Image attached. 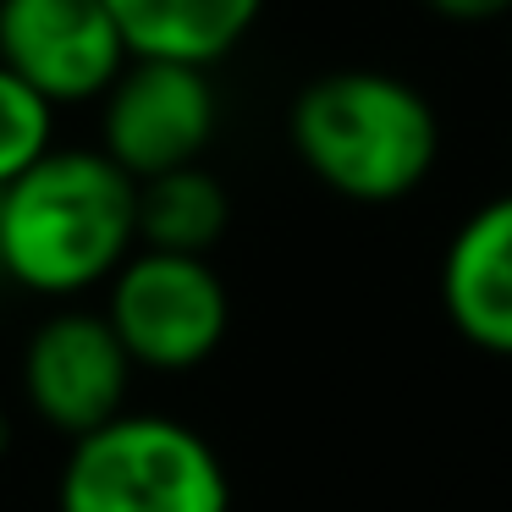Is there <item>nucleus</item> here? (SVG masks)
I'll list each match as a JSON object with an SVG mask.
<instances>
[{"mask_svg":"<svg viewBox=\"0 0 512 512\" xmlns=\"http://www.w3.org/2000/svg\"><path fill=\"white\" fill-rule=\"evenodd\" d=\"M133 358L100 309H56L34 325L23 347V397L34 419L61 430L67 441L127 413Z\"/></svg>","mask_w":512,"mask_h":512,"instance_id":"nucleus-7","label":"nucleus"},{"mask_svg":"<svg viewBox=\"0 0 512 512\" xmlns=\"http://www.w3.org/2000/svg\"><path fill=\"white\" fill-rule=\"evenodd\" d=\"M226 226H232V199H226L221 177H210L204 166L138 182V248L210 259Z\"/></svg>","mask_w":512,"mask_h":512,"instance_id":"nucleus-10","label":"nucleus"},{"mask_svg":"<svg viewBox=\"0 0 512 512\" xmlns=\"http://www.w3.org/2000/svg\"><path fill=\"white\" fill-rule=\"evenodd\" d=\"M105 287L111 298L100 314L133 369H155V375L199 369L204 358L221 353L232 331V292L210 259L133 248V259Z\"/></svg>","mask_w":512,"mask_h":512,"instance_id":"nucleus-4","label":"nucleus"},{"mask_svg":"<svg viewBox=\"0 0 512 512\" xmlns=\"http://www.w3.org/2000/svg\"><path fill=\"white\" fill-rule=\"evenodd\" d=\"M424 12H435L441 23H457V28H479L512 17V0H424Z\"/></svg>","mask_w":512,"mask_h":512,"instance_id":"nucleus-12","label":"nucleus"},{"mask_svg":"<svg viewBox=\"0 0 512 512\" xmlns=\"http://www.w3.org/2000/svg\"><path fill=\"white\" fill-rule=\"evenodd\" d=\"M441 309L468 347L512 358V193L479 204L441 259Z\"/></svg>","mask_w":512,"mask_h":512,"instance_id":"nucleus-8","label":"nucleus"},{"mask_svg":"<svg viewBox=\"0 0 512 512\" xmlns=\"http://www.w3.org/2000/svg\"><path fill=\"white\" fill-rule=\"evenodd\" d=\"M12 446V424H6V413H0V452Z\"/></svg>","mask_w":512,"mask_h":512,"instance_id":"nucleus-13","label":"nucleus"},{"mask_svg":"<svg viewBox=\"0 0 512 512\" xmlns=\"http://www.w3.org/2000/svg\"><path fill=\"white\" fill-rule=\"evenodd\" d=\"M56 512H232V479L193 424L127 408L72 441Z\"/></svg>","mask_w":512,"mask_h":512,"instance_id":"nucleus-3","label":"nucleus"},{"mask_svg":"<svg viewBox=\"0 0 512 512\" xmlns=\"http://www.w3.org/2000/svg\"><path fill=\"white\" fill-rule=\"evenodd\" d=\"M138 248V182L100 149H50L0 193V276L39 298L105 287Z\"/></svg>","mask_w":512,"mask_h":512,"instance_id":"nucleus-1","label":"nucleus"},{"mask_svg":"<svg viewBox=\"0 0 512 512\" xmlns=\"http://www.w3.org/2000/svg\"><path fill=\"white\" fill-rule=\"evenodd\" d=\"M56 149V105L0 67V193Z\"/></svg>","mask_w":512,"mask_h":512,"instance_id":"nucleus-11","label":"nucleus"},{"mask_svg":"<svg viewBox=\"0 0 512 512\" xmlns=\"http://www.w3.org/2000/svg\"><path fill=\"white\" fill-rule=\"evenodd\" d=\"M127 61L133 50L105 0H0V67L56 111L105 100Z\"/></svg>","mask_w":512,"mask_h":512,"instance_id":"nucleus-6","label":"nucleus"},{"mask_svg":"<svg viewBox=\"0 0 512 512\" xmlns=\"http://www.w3.org/2000/svg\"><path fill=\"white\" fill-rule=\"evenodd\" d=\"M287 138L303 171L347 204L408 199L441 160L435 105L380 67H336L303 83L287 111Z\"/></svg>","mask_w":512,"mask_h":512,"instance_id":"nucleus-2","label":"nucleus"},{"mask_svg":"<svg viewBox=\"0 0 512 512\" xmlns=\"http://www.w3.org/2000/svg\"><path fill=\"white\" fill-rule=\"evenodd\" d=\"M221 127V100L204 67L127 61L100 100V155L133 182L199 166Z\"/></svg>","mask_w":512,"mask_h":512,"instance_id":"nucleus-5","label":"nucleus"},{"mask_svg":"<svg viewBox=\"0 0 512 512\" xmlns=\"http://www.w3.org/2000/svg\"><path fill=\"white\" fill-rule=\"evenodd\" d=\"M138 61L204 67L226 61L254 34L265 0H105Z\"/></svg>","mask_w":512,"mask_h":512,"instance_id":"nucleus-9","label":"nucleus"}]
</instances>
